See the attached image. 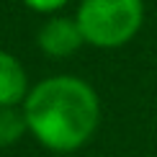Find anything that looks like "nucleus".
Wrapping results in <instances>:
<instances>
[{"instance_id": "nucleus-4", "label": "nucleus", "mask_w": 157, "mask_h": 157, "mask_svg": "<svg viewBox=\"0 0 157 157\" xmlns=\"http://www.w3.org/2000/svg\"><path fill=\"white\" fill-rule=\"evenodd\" d=\"M29 90H31L29 75H26V67L21 64V59L13 57L10 52L0 49V108L21 106Z\"/></svg>"}, {"instance_id": "nucleus-2", "label": "nucleus", "mask_w": 157, "mask_h": 157, "mask_svg": "<svg viewBox=\"0 0 157 157\" xmlns=\"http://www.w3.org/2000/svg\"><path fill=\"white\" fill-rule=\"evenodd\" d=\"M75 21L85 44L95 49H119L144 26V0H80Z\"/></svg>"}, {"instance_id": "nucleus-6", "label": "nucleus", "mask_w": 157, "mask_h": 157, "mask_svg": "<svg viewBox=\"0 0 157 157\" xmlns=\"http://www.w3.org/2000/svg\"><path fill=\"white\" fill-rule=\"evenodd\" d=\"M26 8H31L34 13H44V16H54L59 13L70 0H21Z\"/></svg>"}, {"instance_id": "nucleus-3", "label": "nucleus", "mask_w": 157, "mask_h": 157, "mask_svg": "<svg viewBox=\"0 0 157 157\" xmlns=\"http://www.w3.org/2000/svg\"><path fill=\"white\" fill-rule=\"evenodd\" d=\"M39 49L44 54L54 57V59H64V57H72L77 49L85 44L82 31L77 26L75 18L67 16H52L47 23L39 29Z\"/></svg>"}, {"instance_id": "nucleus-1", "label": "nucleus", "mask_w": 157, "mask_h": 157, "mask_svg": "<svg viewBox=\"0 0 157 157\" xmlns=\"http://www.w3.org/2000/svg\"><path fill=\"white\" fill-rule=\"evenodd\" d=\"M29 134L49 152H75L85 147L101 124V98L95 88L75 75H52L31 85L21 103Z\"/></svg>"}, {"instance_id": "nucleus-5", "label": "nucleus", "mask_w": 157, "mask_h": 157, "mask_svg": "<svg viewBox=\"0 0 157 157\" xmlns=\"http://www.w3.org/2000/svg\"><path fill=\"white\" fill-rule=\"evenodd\" d=\"M29 134L23 108L21 106H8L0 108V147H13Z\"/></svg>"}]
</instances>
